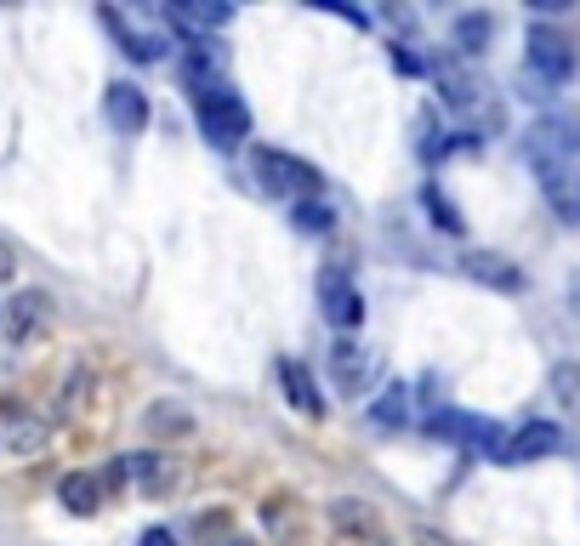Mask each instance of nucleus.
Returning a JSON list of instances; mask_svg holds the SVG:
<instances>
[{
  "instance_id": "9d476101",
  "label": "nucleus",
  "mask_w": 580,
  "mask_h": 546,
  "mask_svg": "<svg viewBox=\"0 0 580 546\" xmlns=\"http://www.w3.org/2000/svg\"><path fill=\"white\" fill-rule=\"evenodd\" d=\"M280 387H285V398H291L296 416H307V422L325 416V393H319L314 370H307L302 359H280Z\"/></svg>"
},
{
  "instance_id": "423d86ee",
  "label": "nucleus",
  "mask_w": 580,
  "mask_h": 546,
  "mask_svg": "<svg viewBox=\"0 0 580 546\" xmlns=\"http://www.w3.org/2000/svg\"><path fill=\"white\" fill-rule=\"evenodd\" d=\"M319 307H325V319L336 330H359L364 325V296H359V285L341 267H325L319 273Z\"/></svg>"
},
{
  "instance_id": "7ed1b4c3",
  "label": "nucleus",
  "mask_w": 580,
  "mask_h": 546,
  "mask_svg": "<svg viewBox=\"0 0 580 546\" xmlns=\"http://www.w3.org/2000/svg\"><path fill=\"white\" fill-rule=\"evenodd\" d=\"M433 433H438V438L467 444V450H472V456H484V461H501V444H506V433H501L495 422L467 416V410H438V416H433Z\"/></svg>"
},
{
  "instance_id": "f8f14e48",
  "label": "nucleus",
  "mask_w": 580,
  "mask_h": 546,
  "mask_svg": "<svg viewBox=\"0 0 580 546\" xmlns=\"http://www.w3.org/2000/svg\"><path fill=\"white\" fill-rule=\"evenodd\" d=\"M370 370H375V359L364 348H353V341H336L330 348V375L348 398H359V387H370Z\"/></svg>"
},
{
  "instance_id": "cd10ccee",
  "label": "nucleus",
  "mask_w": 580,
  "mask_h": 546,
  "mask_svg": "<svg viewBox=\"0 0 580 546\" xmlns=\"http://www.w3.org/2000/svg\"><path fill=\"white\" fill-rule=\"evenodd\" d=\"M228 546H251V540H228Z\"/></svg>"
},
{
  "instance_id": "dca6fc26",
  "label": "nucleus",
  "mask_w": 580,
  "mask_h": 546,
  "mask_svg": "<svg viewBox=\"0 0 580 546\" xmlns=\"http://www.w3.org/2000/svg\"><path fill=\"white\" fill-rule=\"evenodd\" d=\"M495 41V18L490 12H461L456 18V46H461V57H478Z\"/></svg>"
},
{
  "instance_id": "393cba45",
  "label": "nucleus",
  "mask_w": 580,
  "mask_h": 546,
  "mask_svg": "<svg viewBox=\"0 0 580 546\" xmlns=\"http://www.w3.org/2000/svg\"><path fill=\"white\" fill-rule=\"evenodd\" d=\"M416 546H461V540H450V535H444V529H416Z\"/></svg>"
},
{
  "instance_id": "6ab92c4d",
  "label": "nucleus",
  "mask_w": 580,
  "mask_h": 546,
  "mask_svg": "<svg viewBox=\"0 0 580 546\" xmlns=\"http://www.w3.org/2000/svg\"><path fill=\"white\" fill-rule=\"evenodd\" d=\"M438 86H444V102H450V109H472L478 102V75H467V68H438Z\"/></svg>"
},
{
  "instance_id": "ddd939ff",
  "label": "nucleus",
  "mask_w": 580,
  "mask_h": 546,
  "mask_svg": "<svg viewBox=\"0 0 580 546\" xmlns=\"http://www.w3.org/2000/svg\"><path fill=\"white\" fill-rule=\"evenodd\" d=\"M120 467H125V478H136V484H143V490H154V495L171 484V478H177V461H171V456H149V450L120 456Z\"/></svg>"
},
{
  "instance_id": "0eeeda50",
  "label": "nucleus",
  "mask_w": 580,
  "mask_h": 546,
  "mask_svg": "<svg viewBox=\"0 0 580 546\" xmlns=\"http://www.w3.org/2000/svg\"><path fill=\"white\" fill-rule=\"evenodd\" d=\"M461 273H467L472 285H490V291H501V296H524V291H529L524 267L512 262V256H495V251H467V256H461Z\"/></svg>"
},
{
  "instance_id": "c756f323",
  "label": "nucleus",
  "mask_w": 580,
  "mask_h": 546,
  "mask_svg": "<svg viewBox=\"0 0 580 546\" xmlns=\"http://www.w3.org/2000/svg\"><path fill=\"white\" fill-rule=\"evenodd\" d=\"M375 546H387V540H375Z\"/></svg>"
},
{
  "instance_id": "bb28decb",
  "label": "nucleus",
  "mask_w": 580,
  "mask_h": 546,
  "mask_svg": "<svg viewBox=\"0 0 580 546\" xmlns=\"http://www.w3.org/2000/svg\"><path fill=\"white\" fill-rule=\"evenodd\" d=\"M12 273H18V256H12L7 239H0V280H12Z\"/></svg>"
},
{
  "instance_id": "2eb2a0df",
  "label": "nucleus",
  "mask_w": 580,
  "mask_h": 546,
  "mask_svg": "<svg viewBox=\"0 0 580 546\" xmlns=\"http://www.w3.org/2000/svg\"><path fill=\"white\" fill-rule=\"evenodd\" d=\"M57 501H63L68 512H75V518H91L97 501H102V484H97L91 472H68L63 484H57Z\"/></svg>"
},
{
  "instance_id": "f3484780",
  "label": "nucleus",
  "mask_w": 580,
  "mask_h": 546,
  "mask_svg": "<svg viewBox=\"0 0 580 546\" xmlns=\"http://www.w3.org/2000/svg\"><path fill=\"white\" fill-rule=\"evenodd\" d=\"M552 398L569 422H580V364L574 359H558L552 364Z\"/></svg>"
},
{
  "instance_id": "f257e3e1",
  "label": "nucleus",
  "mask_w": 580,
  "mask_h": 546,
  "mask_svg": "<svg viewBox=\"0 0 580 546\" xmlns=\"http://www.w3.org/2000/svg\"><path fill=\"white\" fill-rule=\"evenodd\" d=\"M194 109H199V131H205V143H211V149H239V143H245V136H251V109H245V97H239V91H211V97H199L194 102Z\"/></svg>"
},
{
  "instance_id": "412c9836",
  "label": "nucleus",
  "mask_w": 580,
  "mask_h": 546,
  "mask_svg": "<svg viewBox=\"0 0 580 546\" xmlns=\"http://www.w3.org/2000/svg\"><path fill=\"white\" fill-rule=\"evenodd\" d=\"M143 422H149V433H160V438H171V433H188V427H194V416H188L183 404H171V398H160Z\"/></svg>"
},
{
  "instance_id": "a878e982",
  "label": "nucleus",
  "mask_w": 580,
  "mask_h": 546,
  "mask_svg": "<svg viewBox=\"0 0 580 546\" xmlns=\"http://www.w3.org/2000/svg\"><path fill=\"white\" fill-rule=\"evenodd\" d=\"M136 546H177V535L154 524V529H143V540H136Z\"/></svg>"
},
{
  "instance_id": "7c9ffc66",
  "label": "nucleus",
  "mask_w": 580,
  "mask_h": 546,
  "mask_svg": "<svg viewBox=\"0 0 580 546\" xmlns=\"http://www.w3.org/2000/svg\"><path fill=\"white\" fill-rule=\"evenodd\" d=\"M0 314H7V307H0Z\"/></svg>"
},
{
  "instance_id": "c85d7f7f",
  "label": "nucleus",
  "mask_w": 580,
  "mask_h": 546,
  "mask_svg": "<svg viewBox=\"0 0 580 546\" xmlns=\"http://www.w3.org/2000/svg\"><path fill=\"white\" fill-rule=\"evenodd\" d=\"M574 222H580V199H574Z\"/></svg>"
},
{
  "instance_id": "20e7f679",
  "label": "nucleus",
  "mask_w": 580,
  "mask_h": 546,
  "mask_svg": "<svg viewBox=\"0 0 580 546\" xmlns=\"http://www.w3.org/2000/svg\"><path fill=\"white\" fill-rule=\"evenodd\" d=\"M529 75L535 80H546V86H563L569 75H574V46H569V34H558V29H529Z\"/></svg>"
},
{
  "instance_id": "39448f33",
  "label": "nucleus",
  "mask_w": 580,
  "mask_h": 546,
  "mask_svg": "<svg viewBox=\"0 0 580 546\" xmlns=\"http://www.w3.org/2000/svg\"><path fill=\"white\" fill-rule=\"evenodd\" d=\"M524 149H529L535 165H563L569 154H580V120H569V114H546V120H535Z\"/></svg>"
},
{
  "instance_id": "6e6552de",
  "label": "nucleus",
  "mask_w": 580,
  "mask_h": 546,
  "mask_svg": "<svg viewBox=\"0 0 580 546\" xmlns=\"http://www.w3.org/2000/svg\"><path fill=\"white\" fill-rule=\"evenodd\" d=\"M558 450H563V433L552 422H524L518 433H506L501 461L506 467H524V461H546V456H558Z\"/></svg>"
},
{
  "instance_id": "9b49d317",
  "label": "nucleus",
  "mask_w": 580,
  "mask_h": 546,
  "mask_svg": "<svg viewBox=\"0 0 580 546\" xmlns=\"http://www.w3.org/2000/svg\"><path fill=\"white\" fill-rule=\"evenodd\" d=\"M102 114H109V125L120 131V136H136V131H143L149 125V97L143 91H136V86H109V91H102Z\"/></svg>"
},
{
  "instance_id": "4468645a",
  "label": "nucleus",
  "mask_w": 580,
  "mask_h": 546,
  "mask_svg": "<svg viewBox=\"0 0 580 546\" xmlns=\"http://www.w3.org/2000/svg\"><path fill=\"white\" fill-rule=\"evenodd\" d=\"M330 524H336L341 535H364L370 546L382 540V524H375V512H370L364 501H330Z\"/></svg>"
},
{
  "instance_id": "5701e85b",
  "label": "nucleus",
  "mask_w": 580,
  "mask_h": 546,
  "mask_svg": "<svg viewBox=\"0 0 580 546\" xmlns=\"http://www.w3.org/2000/svg\"><path fill=\"white\" fill-rule=\"evenodd\" d=\"M422 199H427V211H433V222H438L444 233H467V228H461V211H456V205H450V199H444L438 188H427Z\"/></svg>"
},
{
  "instance_id": "4be33fe9",
  "label": "nucleus",
  "mask_w": 580,
  "mask_h": 546,
  "mask_svg": "<svg viewBox=\"0 0 580 546\" xmlns=\"http://www.w3.org/2000/svg\"><path fill=\"white\" fill-rule=\"evenodd\" d=\"M291 222L302 228V233H330V222H336V211L325 199H296V211H291Z\"/></svg>"
},
{
  "instance_id": "a211bd4d",
  "label": "nucleus",
  "mask_w": 580,
  "mask_h": 546,
  "mask_svg": "<svg viewBox=\"0 0 580 546\" xmlns=\"http://www.w3.org/2000/svg\"><path fill=\"white\" fill-rule=\"evenodd\" d=\"M0 319H7V330L23 341L34 325L46 319V296H41V291H23V296H18V302H12V307H7V314H0Z\"/></svg>"
},
{
  "instance_id": "1a4fd4ad",
  "label": "nucleus",
  "mask_w": 580,
  "mask_h": 546,
  "mask_svg": "<svg viewBox=\"0 0 580 546\" xmlns=\"http://www.w3.org/2000/svg\"><path fill=\"white\" fill-rule=\"evenodd\" d=\"M165 23L188 34V41H205V34L233 23V7H222V0H177V7H165Z\"/></svg>"
},
{
  "instance_id": "b1692460",
  "label": "nucleus",
  "mask_w": 580,
  "mask_h": 546,
  "mask_svg": "<svg viewBox=\"0 0 580 546\" xmlns=\"http://www.w3.org/2000/svg\"><path fill=\"white\" fill-rule=\"evenodd\" d=\"M7 438L18 444V450H34V444H41L46 433H41V422H34V416H18V422H12V433H0V444H7Z\"/></svg>"
},
{
  "instance_id": "aec40b11",
  "label": "nucleus",
  "mask_w": 580,
  "mask_h": 546,
  "mask_svg": "<svg viewBox=\"0 0 580 546\" xmlns=\"http://www.w3.org/2000/svg\"><path fill=\"white\" fill-rule=\"evenodd\" d=\"M370 422H375V427H404V422H409V387H404V382H393L382 398H375Z\"/></svg>"
},
{
  "instance_id": "f03ea898",
  "label": "nucleus",
  "mask_w": 580,
  "mask_h": 546,
  "mask_svg": "<svg viewBox=\"0 0 580 546\" xmlns=\"http://www.w3.org/2000/svg\"><path fill=\"white\" fill-rule=\"evenodd\" d=\"M251 171H256V183L267 188V194H302V199H319V188H325V177L307 160H296V154H285V149H256L251 154Z\"/></svg>"
}]
</instances>
